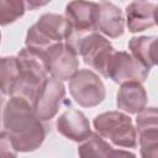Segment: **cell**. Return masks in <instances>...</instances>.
<instances>
[{
	"instance_id": "1",
	"label": "cell",
	"mask_w": 158,
	"mask_h": 158,
	"mask_svg": "<svg viewBox=\"0 0 158 158\" xmlns=\"http://www.w3.org/2000/svg\"><path fill=\"white\" fill-rule=\"evenodd\" d=\"M16 152H33L43 143L46 128L35 115L33 105L27 100L12 96L2 110V131Z\"/></svg>"
},
{
	"instance_id": "2",
	"label": "cell",
	"mask_w": 158,
	"mask_h": 158,
	"mask_svg": "<svg viewBox=\"0 0 158 158\" xmlns=\"http://www.w3.org/2000/svg\"><path fill=\"white\" fill-rule=\"evenodd\" d=\"M17 75L10 89L9 96H16L35 104V100L48 78V63L43 51L23 47L16 56Z\"/></svg>"
},
{
	"instance_id": "3",
	"label": "cell",
	"mask_w": 158,
	"mask_h": 158,
	"mask_svg": "<svg viewBox=\"0 0 158 158\" xmlns=\"http://www.w3.org/2000/svg\"><path fill=\"white\" fill-rule=\"evenodd\" d=\"M69 30V23L64 16L47 12L28 28L25 44L26 47L46 52L49 47L65 42Z\"/></svg>"
},
{
	"instance_id": "4",
	"label": "cell",
	"mask_w": 158,
	"mask_h": 158,
	"mask_svg": "<svg viewBox=\"0 0 158 158\" xmlns=\"http://www.w3.org/2000/svg\"><path fill=\"white\" fill-rule=\"evenodd\" d=\"M99 136L107 138L112 144L122 148L137 147V130L132 118L120 111H109L98 115L93 121Z\"/></svg>"
},
{
	"instance_id": "5",
	"label": "cell",
	"mask_w": 158,
	"mask_h": 158,
	"mask_svg": "<svg viewBox=\"0 0 158 158\" xmlns=\"http://www.w3.org/2000/svg\"><path fill=\"white\" fill-rule=\"evenodd\" d=\"M99 2L93 1H70L65 6L64 17L69 23V35L65 43L74 51L78 41L84 36L96 32ZM75 52V51H74Z\"/></svg>"
},
{
	"instance_id": "6",
	"label": "cell",
	"mask_w": 158,
	"mask_h": 158,
	"mask_svg": "<svg viewBox=\"0 0 158 158\" xmlns=\"http://www.w3.org/2000/svg\"><path fill=\"white\" fill-rule=\"evenodd\" d=\"M74 51L84 59L85 64L98 70L102 77H106L107 65L116 52L110 41L98 31L80 38Z\"/></svg>"
},
{
	"instance_id": "7",
	"label": "cell",
	"mask_w": 158,
	"mask_h": 158,
	"mask_svg": "<svg viewBox=\"0 0 158 158\" xmlns=\"http://www.w3.org/2000/svg\"><path fill=\"white\" fill-rule=\"evenodd\" d=\"M69 93L74 101L83 107H94L105 99L106 90L102 80L90 69H80L69 80Z\"/></svg>"
},
{
	"instance_id": "8",
	"label": "cell",
	"mask_w": 158,
	"mask_h": 158,
	"mask_svg": "<svg viewBox=\"0 0 158 158\" xmlns=\"http://www.w3.org/2000/svg\"><path fill=\"white\" fill-rule=\"evenodd\" d=\"M149 70L131 53L125 51L115 52L107 65L106 77L112 81L122 85L126 83H143L146 81Z\"/></svg>"
},
{
	"instance_id": "9",
	"label": "cell",
	"mask_w": 158,
	"mask_h": 158,
	"mask_svg": "<svg viewBox=\"0 0 158 158\" xmlns=\"http://www.w3.org/2000/svg\"><path fill=\"white\" fill-rule=\"evenodd\" d=\"M51 75L60 81L70 80L79 70L78 54L65 43H57L46 52Z\"/></svg>"
},
{
	"instance_id": "10",
	"label": "cell",
	"mask_w": 158,
	"mask_h": 158,
	"mask_svg": "<svg viewBox=\"0 0 158 158\" xmlns=\"http://www.w3.org/2000/svg\"><path fill=\"white\" fill-rule=\"evenodd\" d=\"M65 95V86L63 81L48 77L43 83L33 104L35 115L41 121H48L53 118L59 109L60 101Z\"/></svg>"
},
{
	"instance_id": "11",
	"label": "cell",
	"mask_w": 158,
	"mask_h": 158,
	"mask_svg": "<svg viewBox=\"0 0 158 158\" xmlns=\"http://www.w3.org/2000/svg\"><path fill=\"white\" fill-rule=\"evenodd\" d=\"M57 131L65 138L74 142H84L93 133L86 116L75 109L64 111L57 118Z\"/></svg>"
},
{
	"instance_id": "12",
	"label": "cell",
	"mask_w": 158,
	"mask_h": 158,
	"mask_svg": "<svg viewBox=\"0 0 158 158\" xmlns=\"http://www.w3.org/2000/svg\"><path fill=\"white\" fill-rule=\"evenodd\" d=\"M96 30L110 38L122 36L125 31V17L121 9L112 2L100 1Z\"/></svg>"
},
{
	"instance_id": "13",
	"label": "cell",
	"mask_w": 158,
	"mask_h": 158,
	"mask_svg": "<svg viewBox=\"0 0 158 158\" xmlns=\"http://www.w3.org/2000/svg\"><path fill=\"white\" fill-rule=\"evenodd\" d=\"M156 4L148 1H132L126 6V25L130 32L137 33L154 26Z\"/></svg>"
},
{
	"instance_id": "14",
	"label": "cell",
	"mask_w": 158,
	"mask_h": 158,
	"mask_svg": "<svg viewBox=\"0 0 158 158\" xmlns=\"http://www.w3.org/2000/svg\"><path fill=\"white\" fill-rule=\"evenodd\" d=\"M147 93L141 83L122 84L116 95V105L127 114H138L146 109Z\"/></svg>"
},
{
	"instance_id": "15",
	"label": "cell",
	"mask_w": 158,
	"mask_h": 158,
	"mask_svg": "<svg viewBox=\"0 0 158 158\" xmlns=\"http://www.w3.org/2000/svg\"><path fill=\"white\" fill-rule=\"evenodd\" d=\"M128 49L148 69L158 65V36L132 37L128 42Z\"/></svg>"
},
{
	"instance_id": "16",
	"label": "cell",
	"mask_w": 158,
	"mask_h": 158,
	"mask_svg": "<svg viewBox=\"0 0 158 158\" xmlns=\"http://www.w3.org/2000/svg\"><path fill=\"white\" fill-rule=\"evenodd\" d=\"M115 149L96 132H93L78 147L79 158H112Z\"/></svg>"
},
{
	"instance_id": "17",
	"label": "cell",
	"mask_w": 158,
	"mask_h": 158,
	"mask_svg": "<svg viewBox=\"0 0 158 158\" xmlns=\"http://www.w3.org/2000/svg\"><path fill=\"white\" fill-rule=\"evenodd\" d=\"M27 10L26 2L21 0H1L0 1V23L6 26L23 16Z\"/></svg>"
},
{
	"instance_id": "18",
	"label": "cell",
	"mask_w": 158,
	"mask_h": 158,
	"mask_svg": "<svg viewBox=\"0 0 158 158\" xmlns=\"http://www.w3.org/2000/svg\"><path fill=\"white\" fill-rule=\"evenodd\" d=\"M17 75V58L16 56L1 58V93L9 95L10 89Z\"/></svg>"
},
{
	"instance_id": "19",
	"label": "cell",
	"mask_w": 158,
	"mask_h": 158,
	"mask_svg": "<svg viewBox=\"0 0 158 158\" xmlns=\"http://www.w3.org/2000/svg\"><path fill=\"white\" fill-rule=\"evenodd\" d=\"M136 130L138 135L144 132H158V107H146L137 114Z\"/></svg>"
},
{
	"instance_id": "20",
	"label": "cell",
	"mask_w": 158,
	"mask_h": 158,
	"mask_svg": "<svg viewBox=\"0 0 158 158\" xmlns=\"http://www.w3.org/2000/svg\"><path fill=\"white\" fill-rule=\"evenodd\" d=\"M141 158H158V132H144L139 135Z\"/></svg>"
},
{
	"instance_id": "21",
	"label": "cell",
	"mask_w": 158,
	"mask_h": 158,
	"mask_svg": "<svg viewBox=\"0 0 158 158\" xmlns=\"http://www.w3.org/2000/svg\"><path fill=\"white\" fill-rule=\"evenodd\" d=\"M16 151L11 147L9 139L4 133L0 136V158H17Z\"/></svg>"
},
{
	"instance_id": "22",
	"label": "cell",
	"mask_w": 158,
	"mask_h": 158,
	"mask_svg": "<svg viewBox=\"0 0 158 158\" xmlns=\"http://www.w3.org/2000/svg\"><path fill=\"white\" fill-rule=\"evenodd\" d=\"M112 158H137L135 153L125 151V149H115Z\"/></svg>"
},
{
	"instance_id": "23",
	"label": "cell",
	"mask_w": 158,
	"mask_h": 158,
	"mask_svg": "<svg viewBox=\"0 0 158 158\" xmlns=\"http://www.w3.org/2000/svg\"><path fill=\"white\" fill-rule=\"evenodd\" d=\"M48 2H38V1H27L26 2V7L30 9V10H33L38 6H43V5H47Z\"/></svg>"
},
{
	"instance_id": "24",
	"label": "cell",
	"mask_w": 158,
	"mask_h": 158,
	"mask_svg": "<svg viewBox=\"0 0 158 158\" xmlns=\"http://www.w3.org/2000/svg\"><path fill=\"white\" fill-rule=\"evenodd\" d=\"M154 23L158 26V4H156L154 7Z\"/></svg>"
}]
</instances>
